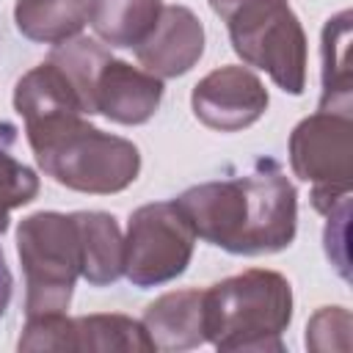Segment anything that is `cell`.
<instances>
[{
	"instance_id": "obj_1",
	"label": "cell",
	"mask_w": 353,
	"mask_h": 353,
	"mask_svg": "<svg viewBox=\"0 0 353 353\" xmlns=\"http://www.w3.org/2000/svg\"><path fill=\"white\" fill-rule=\"evenodd\" d=\"M176 207L196 237L229 254H276L295 240L298 196L273 160H259L245 176L193 185Z\"/></svg>"
},
{
	"instance_id": "obj_2",
	"label": "cell",
	"mask_w": 353,
	"mask_h": 353,
	"mask_svg": "<svg viewBox=\"0 0 353 353\" xmlns=\"http://www.w3.org/2000/svg\"><path fill=\"white\" fill-rule=\"evenodd\" d=\"M39 168L58 185L80 193H119L141 171L138 146L83 121V113H61L25 124Z\"/></svg>"
},
{
	"instance_id": "obj_3",
	"label": "cell",
	"mask_w": 353,
	"mask_h": 353,
	"mask_svg": "<svg viewBox=\"0 0 353 353\" xmlns=\"http://www.w3.org/2000/svg\"><path fill=\"white\" fill-rule=\"evenodd\" d=\"M292 287L276 270L251 268L204 290V339L218 350H284Z\"/></svg>"
},
{
	"instance_id": "obj_4",
	"label": "cell",
	"mask_w": 353,
	"mask_h": 353,
	"mask_svg": "<svg viewBox=\"0 0 353 353\" xmlns=\"http://www.w3.org/2000/svg\"><path fill=\"white\" fill-rule=\"evenodd\" d=\"M243 63L270 74L287 94L306 88V36L287 0H210Z\"/></svg>"
},
{
	"instance_id": "obj_5",
	"label": "cell",
	"mask_w": 353,
	"mask_h": 353,
	"mask_svg": "<svg viewBox=\"0 0 353 353\" xmlns=\"http://www.w3.org/2000/svg\"><path fill=\"white\" fill-rule=\"evenodd\" d=\"M17 251L25 273V314L66 312L80 276L83 251L74 215L36 212L17 229Z\"/></svg>"
},
{
	"instance_id": "obj_6",
	"label": "cell",
	"mask_w": 353,
	"mask_h": 353,
	"mask_svg": "<svg viewBox=\"0 0 353 353\" xmlns=\"http://www.w3.org/2000/svg\"><path fill=\"white\" fill-rule=\"evenodd\" d=\"M295 176L312 182V204L328 215L350 199L353 182V121L347 113L317 110L290 135Z\"/></svg>"
},
{
	"instance_id": "obj_7",
	"label": "cell",
	"mask_w": 353,
	"mask_h": 353,
	"mask_svg": "<svg viewBox=\"0 0 353 353\" xmlns=\"http://www.w3.org/2000/svg\"><path fill=\"white\" fill-rule=\"evenodd\" d=\"M196 232L176 201L143 204L130 215L124 237V276L146 290L182 276L190 265Z\"/></svg>"
},
{
	"instance_id": "obj_8",
	"label": "cell",
	"mask_w": 353,
	"mask_h": 353,
	"mask_svg": "<svg viewBox=\"0 0 353 353\" xmlns=\"http://www.w3.org/2000/svg\"><path fill=\"white\" fill-rule=\"evenodd\" d=\"M268 88L245 66H221L201 77L190 94L196 119L218 132L251 127L268 110Z\"/></svg>"
},
{
	"instance_id": "obj_9",
	"label": "cell",
	"mask_w": 353,
	"mask_h": 353,
	"mask_svg": "<svg viewBox=\"0 0 353 353\" xmlns=\"http://www.w3.org/2000/svg\"><path fill=\"white\" fill-rule=\"evenodd\" d=\"M138 63L154 77H179L190 72L204 52V28L185 6H163L149 36L132 47Z\"/></svg>"
},
{
	"instance_id": "obj_10",
	"label": "cell",
	"mask_w": 353,
	"mask_h": 353,
	"mask_svg": "<svg viewBox=\"0 0 353 353\" xmlns=\"http://www.w3.org/2000/svg\"><path fill=\"white\" fill-rule=\"evenodd\" d=\"M163 99V80L127 61L110 58L94 83V113L116 124H143Z\"/></svg>"
},
{
	"instance_id": "obj_11",
	"label": "cell",
	"mask_w": 353,
	"mask_h": 353,
	"mask_svg": "<svg viewBox=\"0 0 353 353\" xmlns=\"http://www.w3.org/2000/svg\"><path fill=\"white\" fill-rule=\"evenodd\" d=\"M143 328L154 350H188L204 339V290H176L160 295L143 312Z\"/></svg>"
},
{
	"instance_id": "obj_12",
	"label": "cell",
	"mask_w": 353,
	"mask_h": 353,
	"mask_svg": "<svg viewBox=\"0 0 353 353\" xmlns=\"http://www.w3.org/2000/svg\"><path fill=\"white\" fill-rule=\"evenodd\" d=\"M80 229L83 265L80 276L91 287L113 284L124 276V237L119 223L108 212H72Z\"/></svg>"
},
{
	"instance_id": "obj_13",
	"label": "cell",
	"mask_w": 353,
	"mask_h": 353,
	"mask_svg": "<svg viewBox=\"0 0 353 353\" xmlns=\"http://www.w3.org/2000/svg\"><path fill=\"white\" fill-rule=\"evenodd\" d=\"M14 108L25 119V124H33V121H41L50 116H61V113H83L85 116L74 85L52 61H44L19 77V83L14 88Z\"/></svg>"
},
{
	"instance_id": "obj_14",
	"label": "cell",
	"mask_w": 353,
	"mask_h": 353,
	"mask_svg": "<svg viewBox=\"0 0 353 353\" xmlns=\"http://www.w3.org/2000/svg\"><path fill=\"white\" fill-rule=\"evenodd\" d=\"M160 11L163 0H88V25L110 47H138Z\"/></svg>"
},
{
	"instance_id": "obj_15",
	"label": "cell",
	"mask_w": 353,
	"mask_h": 353,
	"mask_svg": "<svg viewBox=\"0 0 353 353\" xmlns=\"http://www.w3.org/2000/svg\"><path fill=\"white\" fill-rule=\"evenodd\" d=\"M14 22L30 41L63 44L85 28L88 0H17Z\"/></svg>"
},
{
	"instance_id": "obj_16",
	"label": "cell",
	"mask_w": 353,
	"mask_h": 353,
	"mask_svg": "<svg viewBox=\"0 0 353 353\" xmlns=\"http://www.w3.org/2000/svg\"><path fill=\"white\" fill-rule=\"evenodd\" d=\"M320 110L350 116V14L342 11L323 28V99Z\"/></svg>"
},
{
	"instance_id": "obj_17",
	"label": "cell",
	"mask_w": 353,
	"mask_h": 353,
	"mask_svg": "<svg viewBox=\"0 0 353 353\" xmlns=\"http://www.w3.org/2000/svg\"><path fill=\"white\" fill-rule=\"evenodd\" d=\"M74 350L149 353L154 350V345L143 323L127 314H85V317H74Z\"/></svg>"
},
{
	"instance_id": "obj_18",
	"label": "cell",
	"mask_w": 353,
	"mask_h": 353,
	"mask_svg": "<svg viewBox=\"0 0 353 353\" xmlns=\"http://www.w3.org/2000/svg\"><path fill=\"white\" fill-rule=\"evenodd\" d=\"M110 50H105L97 39H85V36H74L63 44H58L47 61H52L74 85L83 110L91 116L94 113V83L102 72V66L110 61Z\"/></svg>"
},
{
	"instance_id": "obj_19",
	"label": "cell",
	"mask_w": 353,
	"mask_h": 353,
	"mask_svg": "<svg viewBox=\"0 0 353 353\" xmlns=\"http://www.w3.org/2000/svg\"><path fill=\"white\" fill-rule=\"evenodd\" d=\"M39 193V176L22 165L0 138V234L8 229V212L25 207Z\"/></svg>"
},
{
	"instance_id": "obj_20",
	"label": "cell",
	"mask_w": 353,
	"mask_h": 353,
	"mask_svg": "<svg viewBox=\"0 0 353 353\" xmlns=\"http://www.w3.org/2000/svg\"><path fill=\"white\" fill-rule=\"evenodd\" d=\"M350 312L342 306H323L306 328V347L309 350H339L334 336H339L345 345H350Z\"/></svg>"
},
{
	"instance_id": "obj_21",
	"label": "cell",
	"mask_w": 353,
	"mask_h": 353,
	"mask_svg": "<svg viewBox=\"0 0 353 353\" xmlns=\"http://www.w3.org/2000/svg\"><path fill=\"white\" fill-rule=\"evenodd\" d=\"M347 212H350V199L342 201L339 207H334L325 218H328V226H325V254L328 259L336 265V270L347 279Z\"/></svg>"
},
{
	"instance_id": "obj_22",
	"label": "cell",
	"mask_w": 353,
	"mask_h": 353,
	"mask_svg": "<svg viewBox=\"0 0 353 353\" xmlns=\"http://www.w3.org/2000/svg\"><path fill=\"white\" fill-rule=\"evenodd\" d=\"M11 290H14V279H11V270H8L3 248H0V317L6 314V309L11 303Z\"/></svg>"
}]
</instances>
